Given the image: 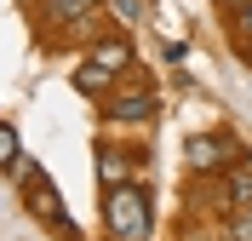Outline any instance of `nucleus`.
Here are the masks:
<instances>
[{
  "mask_svg": "<svg viewBox=\"0 0 252 241\" xmlns=\"http://www.w3.org/2000/svg\"><path fill=\"white\" fill-rule=\"evenodd\" d=\"M109 86H115V75H109V69H97L92 58H86V64L75 69V92H86V98H97V92H109Z\"/></svg>",
  "mask_w": 252,
  "mask_h": 241,
  "instance_id": "obj_9",
  "label": "nucleus"
},
{
  "mask_svg": "<svg viewBox=\"0 0 252 241\" xmlns=\"http://www.w3.org/2000/svg\"><path fill=\"white\" fill-rule=\"evenodd\" d=\"M29 207H34V218H46V224H69V218H63V201H58V190H52V184H46V178H40V184H34V201H29Z\"/></svg>",
  "mask_w": 252,
  "mask_h": 241,
  "instance_id": "obj_8",
  "label": "nucleus"
},
{
  "mask_svg": "<svg viewBox=\"0 0 252 241\" xmlns=\"http://www.w3.org/2000/svg\"><path fill=\"white\" fill-rule=\"evenodd\" d=\"M69 241H75V236H69Z\"/></svg>",
  "mask_w": 252,
  "mask_h": 241,
  "instance_id": "obj_14",
  "label": "nucleus"
},
{
  "mask_svg": "<svg viewBox=\"0 0 252 241\" xmlns=\"http://www.w3.org/2000/svg\"><path fill=\"white\" fill-rule=\"evenodd\" d=\"M229 241H252V201L229 212Z\"/></svg>",
  "mask_w": 252,
  "mask_h": 241,
  "instance_id": "obj_10",
  "label": "nucleus"
},
{
  "mask_svg": "<svg viewBox=\"0 0 252 241\" xmlns=\"http://www.w3.org/2000/svg\"><path fill=\"white\" fill-rule=\"evenodd\" d=\"M103 230L115 241H149V195L138 184H115L103 195Z\"/></svg>",
  "mask_w": 252,
  "mask_h": 241,
  "instance_id": "obj_1",
  "label": "nucleus"
},
{
  "mask_svg": "<svg viewBox=\"0 0 252 241\" xmlns=\"http://www.w3.org/2000/svg\"><path fill=\"white\" fill-rule=\"evenodd\" d=\"M97 178H103V190H115V184H132V161H126L121 149H97Z\"/></svg>",
  "mask_w": 252,
  "mask_h": 241,
  "instance_id": "obj_6",
  "label": "nucleus"
},
{
  "mask_svg": "<svg viewBox=\"0 0 252 241\" xmlns=\"http://www.w3.org/2000/svg\"><path fill=\"white\" fill-rule=\"evenodd\" d=\"M223 201H229V212L252 201V161H229L223 167Z\"/></svg>",
  "mask_w": 252,
  "mask_h": 241,
  "instance_id": "obj_4",
  "label": "nucleus"
},
{
  "mask_svg": "<svg viewBox=\"0 0 252 241\" xmlns=\"http://www.w3.org/2000/svg\"><path fill=\"white\" fill-rule=\"evenodd\" d=\"M218 6H223V12H247L252 0H218Z\"/></svg>",
  "mask_w": 252,
  "mask_h": 241,
  "instance_id": "obj_13",
  "label": "nucleus"
},
{
  "mask_svg": "<svg viewBox=\"0 0 252 241\" xmlns=\"http://www.w3.org/2000/svg\"><path fill=\"white\" fill-rule=\"evenodd\" d=\"M92 64H97V69H109V75L132 69V40H126V34H103V40L92 46Z\"/></svg>",
  "mask_w": 252,
  "mask_h": 241,
  "instance_id": "obj_3",
  "label": "nucleus"
},
{
  "mask_svg": "<svg viewBox=\"0 0 252 241\" xmlns=\"http://www.w3.org/2000/svg\"><path fill=\"white\" fill-rule=\"evenodd\" d=\"M97 0H40V17L46 23H69V17H92Z\"/></svg>",
  "mask_w": 252,
  "mask_h": 241,
  "instance_id": "obj_7",
  "label": "nucleus"
},
{
  "mask_svg": "<svg viewBox=\"0 0 252 241\" xmlns=\"http://www.w3.org/2000/svg\"><path fill=\"white\" fill-rule=\"evenodd\" d=\"M17 155H23V144H17V132L6 127V121H0V167H12Z\"/></svg>",
  "mask_w": 252,
  "mask_h": 241,
  "instance_id": "obj_12",
  "label": "nucleus"
},
{
  "mask_svg": "<svg viewBox=\"0 0 252 241\" xmlns=\"http://www.w3.org/2000/svg\"><path fill=\"white\" fill-rule=\"evenodd\" d=\"M109 115H115V121H132V127H138V121H149V115H155V98H149V92H121V98L109 103Z\"/></svg>",
  "mask_w": 252,
  "mask_h": 241,
  "instance_id": "obj_5",
  "label": "nucleus"
},
{
  "mask_svg": "<svg viewBox=\"0 0 252 241\" xmlns=\"http://www.w3.org/2000/svg\"><path fill=\"white\" fill-rule=\"evenodd\" d=\"M6 172H12L17 184H40V178H46V172H40V161H29V155H17L12 167H6Z\"/></svg>",
  "mask_w": 252,
  "mask_h": 241,
  "instance_id": "obj_11",
  "label": "nucleus"
},
{
  "mask_svg": "<svg viewBox=\"0 0 252 241\" xmlns=\"http://www.w3.org/2000/svg\"><path fill=\"white\" fill-rule=\"evenodd\" d=\"M229 161H241L235 138H189V167L195 172H223Z\"/></svg>",
  "mask_w": 252,
  "mask_h": 241,
  "instance_id": "obj_2",
  "label": "nucleus"
}]
</instances>
